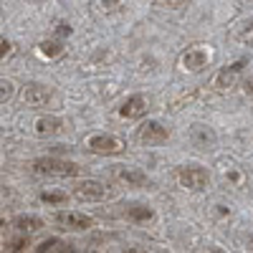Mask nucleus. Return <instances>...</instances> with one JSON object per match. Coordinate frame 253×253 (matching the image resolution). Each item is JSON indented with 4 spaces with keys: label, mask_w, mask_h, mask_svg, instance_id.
Returning a JSON list of instances; mask_svg holds the SVG:
<instances>
[{
    "label": "nucleus",
    "mask_w": 253,
    "mask_h": 253,
    "mask_svg": "<svg viewBox=\"0 0 253 253\" xmlns=\"http://www.w3.org/2000/svg\"><path fill=\"white\" fill-rule=\"evenodd\" d=\"M33 170L41 175H53V177H74L79 172V165L61 157H41L33 162Z\"/></svg>",
    "instance_id": "nucleus-1"
},
{
    "label": "nucleus",
    "mask_w": 253,
    "mask_h": 253,
    "mask_svg": "<svg viewBox=\"0 0 253 253\" xmlns=\"http://www.w3.org/2000/svg\"><path fill=\"white\" fill-rule=\"evenodd\" d=\"M177 180L182 187L187 190H205L208 182H210V172L205 170L203 165H180L177 167Z\"/></svg>",
    "instance_id": "nucleus-2"
},
{
    "label": "nucleus",
    "mask_w": 253,
    "mask_h": 253,
    "mask_svg": "<svg viewBox=\"0 0 253 253\" xmlns=\"http://www.w3.org/2000/svg\"><path fill=\"white\" fill-rule=\"evenodd\" d=\"M167 137H170V129L157 122V119H147L144 124H139L137 129V142L144 144V147H157V144H165Z\"/></svg>",
    "instance_id": "nucleus-3"
},
{
    "label": "nucleus",
    "mask_w": 253,
    "mask_h": 253,
    "mask_svg": "<svg viewBox=\"0 0 253 253\" xmlns=\"http://www.w3.org/2000/svg\"><path fill=\"white\" fill-rule=\"evenodd\" d=\"M86 144L94 155H122L126 150L124 139H119L114 134H91Z\"/></svg>",
    "instance_id": "nucleus-4"
},
{
    "label": "nucleus",
    "mask_w": 253,
    "mask_h": 253,
    "mask_svg": "<svg viewBox=\"0 0 253 253\" xmlns=\"http://www.w3.org/2000/svg\"><path fill=\"white\" fill-rule=\"evenodd\" d=\"M53 220L61 228H69V230H86L94 225V218L86 213H76V210H58L53 215Z\"/></svg>",
    "instance_id": "nucleus-5"
},
{
    "label": "nucleus",
    "mask_w": 253,
    "mask_h": 253,
    "mask_svg": "<svg viewBox=\"0 0 253 253\" xmlns=\"http://www.w3.org/2000/svg\"><path fill=\"white\" fill-rule=\"evenodd\" d=\"M208 63H210V51L203 48V46H193V48H187L182 53V69L185 71L198 74V71H203L208 66Z\"/></svg>",
    "instance_id": "nucleus-6"
},
{
    "label": "nucleus",
    "mask_w": 253,
    "mask_h": 253,
    "mask_svg": "<svg viewBox=\"0 0 253 253\" xmlns=\"http://www.w3.org/2000/svg\"><path fill=\"white\" fill-rule=\"evenodd\" d=\"M248 66V58H238V61H233L230 66H225V69H220V74H218V79H215V86L220 89V91H225V89H230L233 84L238 81V76L243 74V69Z\"/></svg>",
    "instance_id": "nucleus-7"
},
{
    "label": "nucleus",
    "mask_w": 253,
    "mask_h": 253,
    "mask_svg": "<svg viewBox=\"0 0 253 253\" xmlns=\"http://www.w3.org/2000/svg\"><path fill=\"white\" fill-rule=\"evenodd\" d=\"M76 198L79 200H89V203H96V200H104V195H107V187H104L99 180H84L76 185Z\"/></svg>",
    "instance_id": "nucleus-8"
},
{
    "label": "nucleus",
    "mask_w": 253,
    "mask_h": 253,
    "mask_svg": "<svg viewBox=\"0 0 253 253\" xmlns=\"http://www.w3.org/2000/svg\"><path fill=\"white\" fill-rule=\"evenodd\" d=\"M144 114H147V96H142V94H132L119 107V117H124V119H139Z\"/></svg>",
    "instance_id": "nucleus-9"
},
{
    "label": "nucleus",
    "mask_w": 253,
    "mask_h": 253,
    "mask_svg": "<svg viewBox=\"0 0 253 253\" xmlns=\"http://www.w3.org/2000/svg\"><path fill=\"white\" fill-rule=\"evenodd\" d=\"M51 99V91L46 86H41V84H31V86H26L23 91V101L28 104V107H46Z\"/></svg>",
    "instance_id": "nucleus-10"
},
{
    "label": "nucleus",
    "mask_w": 253,
    "mask_h": 253,
    "mask_svg": "<svg viewBox=\"0 0 253 253\" xmlns=\"http://www.w3.org/2000/svg\"><path fill=\"white\" fill-rule=\"evenodd\" d=\"M190 139H193L195 147L208 150V147L215 144V132L210 129V126H205V124H193V129H190Z\"/></svg>",
    "instance_id": "nucleus-11"
},
{
    "label": "nucleus",
    "mask_w": 253,
    "mask_h": 253,
    "mask_svg": "<svg viewBox=\"0 0 253 253\" xmlns=\"http://www.w3.org/2000/svg\"><path fill=\"white\" fill-rule=\"evenodd\" d=\"M61 126H63V122L58 119V117H38L36 119V134L38 137H51V134H58L61 132Z\"/></svg>",
    "instance_id": "nucleus-12"
},
{
    "label": "nucleus",
    "mask_w": 253,
    "mask_h": 253,
    "mask_svg": "<svg viewBox=\"0 0 253 253\" xmlns=\"http://www.w3.org/2000/svg\"><path fill=\"white\" fill-rule=\"evenodd\" d=\"M114 175L122 180V182H126V185H134V187H144V185H150V180H147V175L144 172H137V170H126V167H114Z\"/></svg>",
    "instance_id": "nucleus-13"
},
{
    "label": "nucleus",
    "mask_w": 253,
    "mask_h": 253,
    "mask_svg": "<svg viewBox=\"0 0 253 253\" xmlns=\"http://www.w3.org/2000/svg\"><path fill=\"white\" fill-rule=\"evenodd\" d=\"M13 228L20 230V233H33V230L43 228V220L38 215H18V218H13Z\"/></svg>",
    "instance_id": "nucleus-14"
},
{
    "label": "nucleus",
    "mask_w": 253,
    "mask_h": 253,
    "mask_svg": "<svg viewBox=\"0 0 253 253\" xmlns=\"http://www.w3.org/2000/svg\"><path fill=\"white\" fill-rule=\"evenodd\" d=\"M126 218L134 220V223H150L155 218V210L150 205H129V210H126Z\"/></svg>",
    "instance_id": "nucleus-15"
},
{
    "label": "nucleus",
    "mask_w": 253,
    "mask_h": 253,
    "mask_svg": "<svg viewBox=\"0 0 253 253\" xmlns=\"http://www.w3.org/2000/svg\"><path fill=\"white\" fill-rule=\"evenodd\" d=\"M41 200L46 205H66L69 195L66 193H58V190H51V193H41Z\"/></svg>",
    "instance_id": "nucleus-16"
},
{
    "label": "nucleus",
    "mask_w": 253,
    "mask_h": 253,
    "mask_svg": "<svg viewBox=\"0 0 253 253\" xmlns=\"http://www.w3.org/2000/svg\"><path fill=\"white\" fill-rule=\"evenodd\" d=\"M238 41L246 46H253V20H246L243 28L238 31Z\"/></svg>",
    "instance_id": "nucleus-17"
},
{
    "label": "nucleus",
    "mask_w": 253,
    "mask_h": 253,
    "mask_svg": "<svg viewBox=\"0 0 253 253\" xmlns=\"http://www.w3.org/2000/svg\"><path fill=\"white\" fill-rule=\"evenodd\" d=\"M58 243H61L58 238H46V241H41V243H38V246H36L31 253H51V251H53Z\"/></svg>",
    "instance_id": "nucleus-18"
},
{
    "label": "nucleus",
    "mask_w": 253,
    "mask_h": 253,
    "mask_svg": "<svg viewBox=\"0 0 253 253\" xmlns=\"http://www.w3.org/2000/svg\"><path fill=\"white\" fill-rule=\"evenodd\" d=\"M13 94H15L13 84H10L8 79H0V104H3V101H8V99H10Z\"/></svg>",
    "instance_id": "nucleus-19"
},
{
    "label": "nucleus",
    "mask_w": 253,
    "mask_h": 253,
    "mask_svg": "<svg viewBox=\"0 0 253 253\" xmlns=\"http://www.w3.org/2000/svg\"><path fill=\"white\" fill-rule=\"evenodd\" d=\"M41 51H43L46 56H61L63 46L58 43V41H48V43H43V46H41Z\"/></svg>",
    "instance_id": "nucleus-20"
},
{
    "label": "nucleus",
    "mask_w": 253,
    "mask_h": 253,
    "mask_svg": "<svg viewBox=\"0 0 253 253\" xmlns=\"http://www.w3.org/2000/svg\"><path fill=\"white\" fill-rule=\"evenodd\" d=\"M223 175H225V180H230L233 185H243V175H241V172H236V170H230V167H228V170H225Z\"/></svg>",
    "instance_id": "nucleus-21"
},
{
    "label": "nucleus",
    "mask_w": 253,
    "mask_h": 253,
    "mask_svg": "<svg viewBox=\"0 0 253 253\" xmlns=\"http://www.w3.org/2000/svg\"><path fill=\"white\" fill-rule=\"evenodd\" d=\"M51 253H74V246H71V243H63V241H61V243H58V246H56V248H53Z\"/></svg>",
    "instance_id": "nucleus-22"
},
{
    "label": "nucleus",
    "mask_w": 253,
    "mask_h": 253,
    "mask_svg": "<svg viewBox=\"0 0 253 253\" xmlns=\"http://www.w3.org/2000/svg\"><path fill=\"white\" fill-rule=\"evenodd\" d=\"M26 248H28V238H18V241H13V251H15V253L26 251Z\"/></svg>",
    "instance_id": "nucleus-23"
},
{
    "label": "nucleus",
    "mask_w": 253,
    "mask_h": 253,
    "mask_svg": "<svg viewBox=\"0 0 253 253\" xmlns=\"http://www.w3.org/2000/svg\"><path fill=\"white\" fill-rule=\"evenodd\" d=\"M8 53H10V43H8L5 38H0V58H5Z\"/></svg>",
    "instance_id": "nucleus-24"
},
{
    "label": "nucleus",
    "mask_w": 253,
    "mask_h": 253,
    "mask_svg": "<svg viewBox=\"0 0 253 253\" xmlns=\"http://www.w3.org/2000/svg\"><path fill=\"white\" fill-rule=\"evenodd\" d=\"M243 91H246V94H248V96H251V99H253V76H251V79H246V81H243Z\"/></svg>",
    "instance_id": "nucleus-25"
},
{
    "label": "nucleus",
    "mask_w": 253,
    "mask_h": 253,
    "mask_svg": "<svg viewBox=\"0 0 253 253\" xmlns=\"http://www.w3.org/2000/svg\"><path fill=\"white\" fill-rule=\"evenodd\" d=\"M56 33H58V36H71V28H69V26H63V23H58Z\"/></svg>",
    "instance_id": "nucleus-26"
},
{
    "label": "nucleus",
    "mask_w": 253,
    "mask_h": 253,
    "mask_svg": "<svg viewBox=\"0 0 253 253\" xmlns=\"http://www.w3.org/2000/svg\"><path fill=\"white\" fill-rule=\"evenodd\" d=\"M246 243H248V246L253 248V233H248V236H246Z\"/></svg>",
    "instance_id": "nucleus-27"
},
{
    "label": "nucleus",
    "mask_w": 253,
    "mask_h": 253,
    "mask_svg": "<svg viewBox=\"0 0 253 253\" xmlns=\"http://www.w3.org/2000/svg\"><path fill=\"white\" fill-rule=\"evenodd\" d=\"M208 253H225V251H223V248H210Z\"/></svg>",
    "instance_id": "nucleus-28"
}]
</instances>
